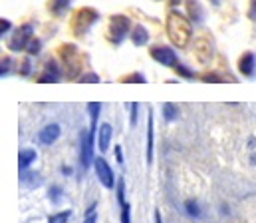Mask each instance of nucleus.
Listing matches in <instances>:
<instances>
[{"label":"nucleus","mask_w":256,"mask_h":223,"mask_svg":"<svg viewBox=\"0 0 256 223\" xmlns=\"http://www.w3.org/2000/svg\"><path fill=\"white\" fill-rule=\"evenodd\" d=\"M167 34L169 40L177 46V48H185L191 40V22L177 10H171L167 16Z\"/></svg>","instance_id":"nucleus-1"},{"label":"nucleus","mask_w":256,"mask_h":223,"mask_svg":"<svg viewBox=\"0 0 256 223\" xmlns=\"http://www.w3.org/2000/svg\"><path fill=\"white\" fill-rule=\"evenodd\" d=\"M98 18H100V14L94 8H82V10H78V14L74 18V30H76V34L78 36L86 34L96 24Z\"/></svg>","instance_id":"nucleus-2"},{"label":"nucleus","mask_w":256,"mask_h":223,"mask_svg":"<svg viewBox=\"0 0 256 223\" xmlns=\"http://www.w3.org/2000/svg\"><path fill=\"white\" fill-rule=\"evenodd\" d=\"M32 34H34V30H32V26L30 24H24V26H20L16 32H14V36H12V40H10V50H26L28 48V44L32 42Z\"/></svg>","instance_id":"nucleus-3"},{"label":"nucleus","mask_w":256,"mask_h":223,"mask_svg":"<svg viewBox=\"0 0 256 223\" xmlns=\"http://www.w3.org/2000/svg\"><path fill=\"white\" fill-rule=\"evenodd\" d=\"M129 28H131V22H129L128 16H122V14L112 16V26H110V30H112V38H114V42L120 44V42L128 36Z\"/></svg>","instance_id":"nucleus-4"},{"label":"nucleus","mask_w":256,"mask_h":223,"mask_svg":"<svg viewBox=\"0 0 256 223\" xmlns=\"http://www.w3.org/2000/svg\"><path fill=\"white\" fill-rule=\"evenodd\" d=\"M151 56L163 66H177V54L167 46H155L151 50Z\"/></svg>","instance_id":"nucleus-5"},{"label":"nucleus","mask_w":256,"mask_h":223,"mask_svg":"<svg viewBox=\"0 0 256 223\" xmlns=\"http://www.w3.org/2000/svg\"><path fill=\"white\" fill-rule=\"evenodd\" d=\"M96 173H98V177H100V181L106 185V187H114V171H112V167L108 165V161L106 159H96Z\"/></svg>","instance_id":"nucleus-6"},{"label":"nucleus","mask_w":256,"mask_h":223,"mask_svg":"<svg viewBox=\"0 0 256 223\" xmlns=\"http://www.w3.org/2000/svg\"><path fill=\"white\" fill-rule=\"evenodd\" d=\"M194 52H196V58H198L202 64H206V62L212 58V46H210V42H208L206 38H198V40L194 42Z\"/></svg>","instance_id":"nucleus-7"},{"label":"nucleus","mask_w":256,"mask_h":223,"mask_svg":"<svg viewBox=\"0 0 256 223\" xmlns=\"http://www.w3.org/2000/svg\"><path fill=\"white\" fill-rule=\"evenodd\" d=\"M58 136H60V126L50 124V126H46V128L38 134V140H40L44 146H50V144H54V142L58 140Z\"/></svg>","instance_id":"nucleus-8"},{"label":"nucleus","mask_w":256,"mask_h":223,"mask_svg":"<svg viewBox=\"0 0 256 223\" xmlns=\"http://www.w3.org/2000/svg\"><path fill=\"white\" fill-rule=\"evenodd\" d=\"M92 138H94L92 130L82 136V165L84 167H88L90 161H92V149H94L92 148Z\"/></svg>","instance_id":"nucleus-9"},{"label":"nucleus","mask_w":256,"mask_h":223,"mask_svg":"<svg viewBox=\"0 0 256 223\" xmlns=\"http://www.w3.org/2000/svg\"><path fill=\"white\" fill-rule=\"evenodd\" d=\"M238 70L242 72L244 76H252L256 70V56L252 52H246V54H242L240 56V60H238Z\"/></svg>","instance_id":"nucleus-10"},{"label":"nucleus","mask_w":256,"mask_h":223,"mask_svg":"<svg viewBox=\"0 0 256 223\" xmlns=\"http://www.w3.org/2000/svg\"><path fill=\"white\" fill-rule=\"evenodd\" d=\"M112 126L110 124H102L100 126V136H98V146L102 151H106V149L110 148V140H112Z\"/></svg>","instance_id":"nucleus-11"},{"label":"nucleus","mask_w":256,"mask_h":223,"mask_svg":"<svg viewBox=\"0 0 256 223\" xmlns=\"http://www.w3.org/2000/svg\"><path fill=\"white\" fill-rule=\"evenodd\" d=\"M131 40H133L135 46H143V44H147V40H149V32H147L143 26H135V28L131 30Z\"/></svg>","instance_id":"nucleus-12"},{"label":"nucleus","mask_w":256,"mask_h":223,"mask_svg":"<svg viewBox=\"0 0 256 223\" xmlns=\"http://www.w3.org/2000/svg\"><path fill=\"white\" fill-rule=\"evenodd\" d=\"M60 78V70H58V66H56V62H48L46 64V74L40 76V82L44 84V82H56Z\"/></svg>","instance_id":"nucleus-13"},{"label":"nucleus","mask_w":256,"mask_h":223,"mask_svg":"<svg viewBox=\"0 0 256 223\" xmlns=\"http://www.w3.org/2000/svg\"><path fill=\"white\" fill-rule=\"evenodd\" d=\"M34 159H36V151L34 149H22L20 155H18V163H20L22 169H26Z\"/></svg>","instance_id":"nucleus-14"},{"label":"nucleus","mask_w":256,"mask_h":223,"mask_svg":"<svg viewBox=\"0 0 256 223\" xmlns=\"http://www.w3.org/2000/svg\"><path fill=\"white\" fill-rule=\"evenodd\" d=\"M68 6H70V0H52V4H50L52 12L56 16H62L66 10H68Z\"/></svg>","instance_id":"nucleus-15"},{"label":"nucleus","mask_w":256,"mask_h":223,"mask_svg":"<svg viewBox=\"0 0 256 223\" xmlns=\"http://www.w3.org/2000/svg\"><path fill=\"white\" fill-rule=\"evenodd\" d=\"M147 138H149V142H147V161H151V159H153V118H149V132H147Z\"/></svg>","instance_id":"nucleus-16"},{"label":"nucleus","mask_w":256,"mask_h":223,"mask_svg":"<svg viewBox=\"0 0 256 223\" xmlns=\"http://www.w3.org/2000/svg\"><path fill=\"white\" fill-rule=\"evenodd\" d=\"M88 110H90V114H92V132H94V130H96V120H98V114H100V110H102V104L92 102V104H88Z\"/></svg>","instance_id":"nucleus-17"},{"label":"nucleus","mask_w":256,"mask_h":223,"mask_svg":"<svg viewBox=\"0 0 256 223\" xmlns=\"http://www.w3.org/2000/svg\"><path fill=\"white\" fill-rule=\"evenodd\" d=\"M189 2V10H191V18L192 20H200L202 18V12H200V6H198V2L196 0H187Z\"/></svg>","instance_id":"nucleus-18"},{"label":"nucleus","mask_w":256,"mask_h":223,"mask_svg":"<svg viewBox=\"0 0 256 223\" xmlns=\"http://www.w3.org/2000/svg\"><path fill=\"white\" fill-rule=\"evenodd\" d=\"M163 114H165L167 120H175V118H177V108L167 102V104H163Z\"/></svg>","instance_id":"nucleus-19"},{"label":"nucleus","mask_w":256,"mask_h":223,"mask_svg":"<svg viewBox=\"0 0 256 223\" xmlns=\"http://www.w3.org/2000/svg\"><path fill=\"white\" fill-rule=\"evenodd\" d=\"M70 215H72V211H62V213H56V215H52L48 223H66L70 219Z\"/></svg>","instance_id":"nucleus-20"},{"label":"nucleus","mask_w":256,"mask_h":223,"mask_svg":"<svg viewBox=\"0 0 256 223\" xmlns=\"http://www.w3.org/2000/svg\"><path fill=\"white\" fill-rule=\"evenodd\" d=\"M185 207H187V213H189V215H192V217H198V213H200V211H198V205H196L192 199H189V201L185 203Z\"/></svg>","instance_id":"nucleus-21"},{"label":"nucleus","mask_w":256,"mask_h":223,"mask_svg":"<svg viewBox=\"0 0 256 223\" xmlns=\"http://www.w3.org/2000/svg\"><path fill=\"white\" fill-rule=\"evenodd\" d=\"M82 80V84H98L100 82V76L98 74H86L80 78Z\"/></svg>","instance_id":"nucleus-22"},{"label":"nucleus","mask_w":256,"mask_h":223,"mask_svg":"<svg viewBox=\"0 0 256 223\" xmlns=\"http://www.w3.org/2000/svg\"><path fill=\"white\" fill-rule=\"evenodd\" d=\"M26 50H28V54H38V52H40V40H34V38H32V42L28 44Z\"/></svg>","instance_id":"nucleus-23"},{"label":"nucleus","mask_w":256,"mask_h":223,"mask_svg":"<svg viewBox=\"0 0 256 223\" xmlns=\"http://www.w3.org/2000/svg\"><path fill=\"white\" fill-rule=\"evenodd\" d=\"M96 219H98V215H96V203L88 209V217H86V221L84 223H96Z\"/></svg>","instance_id":"nucleus-24"},{"label":"nucleus","mask_w":256,"mask_h":223,"mask_svg":"<svg viewBox=\"0 0 256 223\" xmlns=\"http://www.w3.org/2000/svg\"><path fill=\"white\" fill-rule=\"evenodd\" d=\"M129 203H124L122 205V223H129Z\"/></svg>","instance_id":"nucleus-25"},{"label":"nucleus","mask_w":256,"mask_h":223,"mask_svg":"<svg viewBox=\"0 0 256 223\" xmlns=\"http://www.w3.org/2000/svg\"><path fill=\"white\" fill-rule=\"evenodd\" d=\"M175 70H177V74H181V76H185V78H192V72H189L185 66H181V64H177L175 66Z\"/></svg>","instance_id":"nucleus-26"},{"label":"nucleus","mask_w":256,"mask_h":223,"mask_svg":"<svg viewBox=\"0 0 256 223\" xmlns=\"http://www.w3.org/2000/svg\"><path fill=\"white\" fill-rule=\"evenodd\" d=\"M124 82H137V84H145V78H143V76H139V74H133V76H129V78H126Z\"/></svg>","instance_id":"nucleus-27"},{"label":"nucleus","mask_w":256,"mask_h":223,"mask_svg":"<svg viewBox=\"0 0 256 223\" xmlns=\"http://www.w3.org/2000/svg\"><path fill=\"white\" fill-rule=\"evenodd\" d=\"M10 30V20H4L2 18V22H0V34L4 36V32H8Z\"/></svg>","instance_id":"nucleus-28"},{"label":"nucleus","mask_w":256,"mask_h":223,"mask_svg":"<svg viewBox=\"0 0 256 223\" xmlns=\"http://www.w3.org/2000/svg\"><path fill=\"white\" fill-rule=\"evenodd\" d=\"M8 70H10V60H8V58H4V60H2V70H0V74L2 76L8 74Z\"/></svg>","instance_id":"nucleus-29"},{"label":"nucleus","mask_w":256,"mask_h":223,"mask_svg":"<svg viewBox=\"0 0 256 223\" xmlns=\"http://www.w3.org/2000/svg\"><path fill=\"white\" fill-rule=\"evenodd\" d=\"M50 197H52L54 201H58V199H60V189H58V187H52V189H50Z\"/></svg>","instance_id":"nucleus-30"},{"label":"nucleus","mask_w":256,"mask_h":223,"mask_svg":"<svg viewBox=\"0 0 256 223\" xmlns=\"http://www.w3.org/2000/svg\"><path fill=\"white\" fill-rule=\"evenodd\" d=\"M202 80H204V82H218L216 76H202Z\"/></svg>","instance_id":"nucleus-31"},{"label":"nucleus","mask_w":256,"mask_h":223,"mask_svg":"<svg viewBox=\"0 0 256 223\" xmlns=\"http://www.w3.org/2000/svg\"><path fill=\"white\" fill-rule=\"evenodd\" d=\"M116 155H118V159H120V163L124 161V155H122V149H120V146H116Z\"/></svg>","instance_id":"nucleus-32"},{"label":"nucleus","mask_w":256,"mask_h":223,"mask_svg":"<svg viewBox=\"0 0 256 223\" xmlns=\"http://www.w3.org/2000/svg\"><path fill=\"white\" fill-rule=\"evenodd\" d=\"M250 16H252V18L256 20V0L252 2V10H250Z\"/></svg>","instance_id":"nucleus-33"},{"label":"nucleus","mask_w":256,"mask_h":223,"mask_svg":"<svg viewBox=\"0 0 256 223\" xmlns=\"http://www.w3.org/2000/svg\"><path fill=\"white\" fill-rule=\"evenodd\" d=\"M155 223H161V215L159 213H155Z\"/></svg>","instance_id":"nucleus-34"},{"label":"nucleus","mask_w":256,"mask_h":223,"mask_svg":"<svg viewBox=\"0 0 256 223\" xmlns=\"http://www.w3.org/2000/svg\"><path fill=\"white\" fill-rule=\"evenodd\" d=\"M171 4H177V0H171Z\"/></svg>","instance_id":"nucleus-35"}]
</instances>
